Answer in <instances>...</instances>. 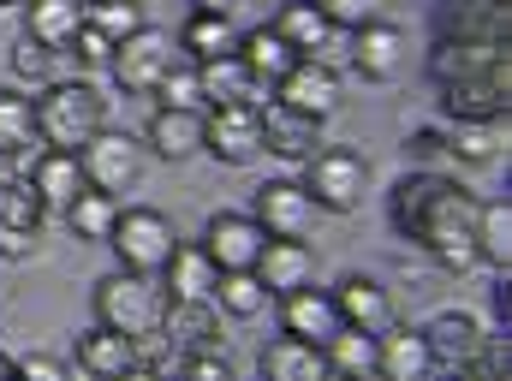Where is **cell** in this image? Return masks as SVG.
I'll list each match as a JSON object with an SVG mask.
<instances>
[{
    "instance_id": "cell-1",
    "label": "cell",
    "mask_w": 512,
    "mask_h": 381,
    "mask_svg": "<svg viewBox=\"0 0 512 381\" xmlns=\"http://www.w3.org/2000/svg\"><path fill=\"white\" fill-rule=\"evenodd\" d=\"M477 203L465 185H453L447 173H405L387 197V215L399 227V239L423 245L447 274H471L477 268V245H471V221H477Z\"/></svg>"
},
{
    "instance_id": "cell-2",
    "label": "cell",
    "mask_w": 512,
    "mask_h": 381,
    "mask_svg": "<svg viewBox=\"0 0 512 381\" xmlns=\"http://www.w3.org/2000/svg\"><path fill=\"white\" fill-rule=\"evenodd\" d=\"M102 126L108 120H102V90L96 84L60 78V84L36 90V137H42V149H84Z\"/></svg>"
},
{
    "instance_id": "cell-3",
    "label": "cell",
    "mask_w": 512,
    "mask_h": 381,
    "mask_svg": "<svg viewBox=\"0 0 512 381\" xmlns=\"http://www.w3.org/2000/svg\"><path fill=\"white\" fill-rule=\"evenodd\" d=\"M167 286L155 280V274H108L102 286H96V322L102 328H114V334H126V340H155L161 334V316H167Z\"/></svg>"
},
{
    "instance_id": "cell-4",
    "label": "cell",
    "mask_w": 512,
    "mask_h": 381,
    "mask_svg": "<svg viewBox=\"0 0 512 381\" xmlns=\"http://www.w3.org/2000/svg\"><path fill=\"white\" fill-rule=\"evenodd\" d=\"M298 185L310 191L316 209H328V215H352V209H364L370 161H364L358 149H346V143H328V149H316V155L304 161V179H298Z\"/></svg>"
},
{
    "instance_id": "cell-5",
    "label": "cell",
    "mask_w": 512,
    "mask_h": 381,
    "mask_svg": "<svg viewBox=\"0 0 512 381\" xmlns=\"http://www.w3.org/2000/svg\"><path fill=\"white\" fill-rule=\"evenodd\" d=\"M114 256H120V268L126 274H155L161 280V268H167V256H173V221L161 215V209H120V221H114Z\"/></svg>"
},
{
    "instance_id": "cell-6",
    "label": "cell",
    "mask_w": 512,
    "mask_h": 381,
    "mask_svg": "<svg viewBox=\"0 0 512 381\" xmlns=\"http://www.w3.org/2000/svg\"><path fill=\"white\" fill-rule=\"evenodd\" d=\"M173 66H179V42H173L167 30H155V24H143L137 36H126V42L114 48V60H108V72H114V84H120L126 96H155V84H161Z\"/></svg>"
},
{
    "instance_id": "cell-7",
    "label": "cell",
    "mask_w": 512,
    "mask_h": 381,
    "mask_svg": "<svg viewBox=\"0 0 512 381\" xmlns=\"http://www.w3.org/2000/svg\"><path fill=\"white\" fill-rule=\"evenodd\" d=\"M78 161H84V179H90V191H108V197H120L131 191L137 179H143V143L126 137V131L102 126L84 149H78Z\"/></svg>"
},
{
    "instance_id": "cell-8",
    "label": "cell",
    "mask_w": 512,
    "mask_h": 381,
    "mask_svg": "<svg viewBox=\"0 0 512 381\" xmlns=\"http://www.w3.org/2000/svg\"><path fill=\"white\" fill-rule=\"evenodd\" d=\"M203 149L227 167H251L262 155V108L233 102V108H209L203 114Z\"/></svg>"
},
{
    "instance_id": "cell-9",
    "label": "cell",
    "mask_w": 512,
    "mask_h": 381,
    "mask_svg": "<svg viewBox=\"0 0 512 381\" xmlns=\"http://www.w3.org/2000/svg\"><path fill=\"white\" fill-rule=\"evenodd\" d=\"M316 215H322V209L310 203V191H304L298 179H268V185H256L251 221L268 239H310Z\"/></svg>"
},
{
    "instance_id": "cell-10",
    "label": "cell",
    "mask_w": 512,
    "mask_h": 381,
    "mask_svg": "<svg viewBox=\"0 0 512 381\" xmlns=\"http://www.w3.org/2000/svg\"><path fill=\"white\" fill-rule=\"evenodd\" d=\"M274 102H286V108L304 114V120H334L340 102H346V90H340V72H334L328 60H298V66L274 84Z\"/></svg>"
},
{
    "instance_id": "cell-11",
    "label": "cell",
    "mask_w": 512,
    "mask_h": 381,
    "mask_svg": "<svg viewBox=\"0 0 512 381\" xmlns=\"http://www.w3.org/2000/svg\"><path fill=\"white\" fill-rule=\"evenodd\" d=\"M423 340H429V358H435V376L429 381H459L471 370L477 346H483V322L465 316V310H441V316L423 328Z\"/></svg>"
},
{
    "instance_id": "cell-12",
    "label": "cell",
    "mask_w": 512,
    "mask_h": 381,
    "mask_svg": "<svg viewBox=\"0 0 512 381\" xmlns=\"http://www.w3.org/2000/svg\"><path fill=\"white\" fill-rule=\"evenodd\" d=\"M429 72L441 84H465V78H495L512 72L507 66V42H477V36H441L429 54Z\"/></svg>"
},
{
    "instance_id": "cell-13",
    "label": "cell",
    "mask_w": 512,
    "mask_h": 381,
    "mask_svg": "<svg viewBox=\"0 0 512 381\" xmlns=\"http://www.w3.org/2000/svg\"><path fill=\"white\" fill-rule=\"evenodd\" d=\"M262 245H268V233L256 227L251 215H239V209H221V215H209V227H203V251H209V262H215L221 274L256 268Z\"/></svg>"
},
{
    "instance_id": "cell-14",
    "label": "cell",
    "mask_w": 512,
    "mask_h": 381,
    "mask_svg": "<svg viewBox=\"0 0 512 381\" xmlns=\"http://www.w3.org/2000/svg\"><path fill=\"white\" fill-rule=\"evenodd\" d=\"M346 48H352V66L370 78V84H393L399 72H405V60H411V42H405V30L399 24H364V30H352L346 36Z\"/></svg>"
},
{
    "instance_id": "cell-15",
    "label": "cell",
    "mask_w": 512,
    "mask_h": 381,
    "mask_svg": "<svg viewBox=\"0 0 512 381\" xmlns=\"http://www.w3.org/2000/svg\"><path fill=\"white\" fill-rule=\"evenodd\" d=\"M173 346V358H203V352H227V334H221V310L215 304H167L161 316V334Z\"/></svg>"
},
{
    "instance_id": "cell-16",
    "label": "cell",
    "mask_w": 512,
    "mask_h": 381,
    "mask_svg": "<svg viewBox=\"0 0 512 381\" xmlns=\"http://www.w3.org/2000/svg\"><path fill=\"white\" fill-rule=\"evenodd\" d=\"M251 274L268 286V298H292L298 286H316V251L304 239H268Z\"/></svg>"
},
{
    "instance_id": "cell-17",
    "label": "cell",
    "mask_w": 512,
    "mask_h": 381,
    "mask_svg": "<svg viewBox=\"0 0 512 381\" xmlns=\"http://www.w3.org/2000/svg\"><path fill=\"white\" fill-rule=\"evenodd\" d=\"M42 221H48V209L30 191V179L24 185L0 179V256H30L36 239H42Z\"/></svg>"
},
{
    "instance_id": "cell-18",
    "label": "cell",
    "mask_w": 512,
    "mask_h": 381,
    "mask_svg": "<svg viewBox=\"0 0 512 381\" xmlns=\"http://www.w3.org/2000/svg\"><path fill=\"white\" fill-rule=\"evenodd\" d=\"M340 328H346V322H340V310H334V292H322V286H298L292 298H280V334L310 340V346H328Z\"/></svg>"
},
{
    "instance_id": "cell-19",
    "label": "cell",
    "mask_w": 512,
    "mask_h": 381,
    "mask_svg": "<svg viewBox=\"0 0 512 381\" xmlns=\"http://www.w3.org/2000/svg\"><path fill=\"white\" fill-rule=\"evenodd\" d=\"M334 310H340V322L358 328V334L393 328V292H387L376 274H346V280L334 286Z\"/></svg>"
},
{
    "instance_id": "cell-20",
    "label": "cell",
    "mask_w": 512,
    "mask_h": 381,
    "mask_svg": "<svg viewBox=\"0 0 512 381\" xmlns=\"http://www.w3.org/2000/svg\"><path fill=\"white\" fill-rule=\"evenodd\" d=\"M256 370H262V381H340L322 346L292 340V334H274V340L256 352Z\"/></svg>"
},
{
    "instance_id": "cell-21",
    "label": "cell",
    "mask_w": 512,
    "mask_h": 381,
    "mask_svg": "<svg viewBox=\"0 0 512 381\" xmlns=\"http://www.w3.org/2000/svg\"><path fill=\"white\" fill-rule=\"evenodd\" d=\"M30 191L42 197V209H48V215H66V209H72V197H78V191H90L78 149H42V155H36V167H30Z\"/></svg>"
},
{
    "instance_id": "cell-22",
    "label": "cell",
    "mask_w": 512,
    "mask_h": 381,
    "mask_svg": "<svg viewBox=\"0 0 512 381\" xmlns=\"http://www.w3.org/2000/svg\"><path fill=\"white\" fill-rule=\"evenodd\" d=\"M274 30L298 48V60H328V48H346V30H334V24L316 12V0H286V6L274 12Z\"/></svg>"
},
{
    "instance_id": "cell-23",
    "label": "cell",
    "mask_w": 512,
    "mask_h": 381,
    "mask_svg": "<svg viewBox=\"0 0 512 381\" xmlns=\"http://www.w3.org/2000/svg\"><path fill=\"white\" fill-rule=\"evenodd\" d=\"M316 143H322V120H304V114H292L286 102H262V155L310 161Z\"/></svg>"
},
{
    "instance_id": "cell-24",
    "label": "cell",
    "mask_w": 512,
    "mask_h": 381,
    "mask_svg": "<svg viewBox=\"0 0 512 381\" xmlns=\"http://www.w3.org/2000/svg\"><path fill=\"white\" fill-rule=\"evenodd\" d=\"M376 346H382V364H376V381H429L435 376V358H429V340H423V328H382L376 334Z\"/></svg>"
},
{
    "instance_id": "cell-25",
    "label": "cell",
    "mask_w": 512,
    "mask_h": 381,
    "mask_svg": "<svg viewBox=\"0 0 512 381\" xmlns=\"http://www.w3.org/2000/svg\"><path fill=\"white\" fill-rule=\"evenodd\" d=\"M215 280H221V268L209 262L203 245H173L167 268H161V286H167L173 304H209L215 298Z\"/></svg>"
},
{
    "instance_id": "cell-26",
    "label": "cell",
    "mask_w": 512,
    "mask_h": 381,
    "mask_svg": "<svg viewBox=\"0 0 512 381\" xmlns=\"http://www.w3.org/2000/svg\"><path fill=\"white\" fill-rule=\"evenodd\" d=\"M239 60H245V72H251L256 84L274 96V84L298 66V48H292L274 24H256V30H239Z\"/></svg>"
},
{
    "instance_id": "cell-27",
    "label": "cell",
    "mask_w": 512,
    "mask_h": 381,
    "mask_svg": "<svg viewBox=\"0 0 512 381\" xmlns=\"http://www.w3.org/2000/svg\"><path fill=\"white\" fill-rule=\"evenodd\" d=\"M441 108L459 120H507V96H512V72H495V78H465V84H441Z\"/></svg>"
},
{
    "instance_id": "cell-28",
    "label": "cell",
    "mask_w": 512,
    "mask_h": 381,
    "mask_svg": "<svg viewBox=\"0 0 512 381\" xmlns=\"http://www.w3.org/2000/svg\"><path fill=\"white\" fill-rule=\"evenodd\" d=\"M137 364H143V352H137V340H126V334H114L102 322L90 334H78V370L90 381H120Z\"/></svg>"
},
{
    "instance_id": "cell-29",
    "label": "cell",
    "mask_w": 512,
    "mask_h": 381,
    "mask_svg": "<svg viewBox=\"0 0 512 381\" xmlns=\"http://www.w3.org/2000/svg\"><path fill=\"white\" fill-rule=\"evenodd\" d=\"M197 90H203V102H209V108H233V102L262 108V102H274L251 72H245V60H239V54H221V60L197 66Z\"/></svg>"
},
{
    "instance_id": "cell-30",
    "label": "cell",
    "mask_w": 512,
    "mask_h": 381,
    "mask_svg": "<svg viewBox=\"0 0 512 381\" xmlns=\"http://www.w3.org/2000/svg\"><path fill=\"white\" fill-rule=\"evenodd\" d=\"M143 143H149L161 161H191V155L203 149V108H155Z\"/></svg>"
},
{
    "instance_id": "cell-31",
    "label": "cell",
    "mask_w": 512,
    "mask_h": 381,
    "mask_svg": "<svg viewBox=\"0 0 512 381\" xmlns=\"http://www.w3.org/2000/svg\"><path fill=\"white\" fill-rule=\"evenodd\" d=\"M78 24H84V0H24V36L54 48V54L72 48Z\"/></svg>"
},
{
    "instance_id": "cell-32",
    "label": "cell",
    "mask_w": 512,
    "mask_h": 381,
    "mask_svg": "<svg viewBox=\"0 0 512 381\" xmlns=\"http://www.w3.org/2000/svg\"><path fill=\"white\" fill-rule=\"evenodd\" d=\"M179 48L191 54V66H209L221 54H239V24L227 12H191L179 30Z\"/></svg>"
},
{
    "instance_id": "cell-33",
    "label": "cell",
    "mask_w": 512,
    "mask_h": 381,
    "mask_svg": "<svg viewBox=\"0 0 512 381\" xmlns=\"http://www.w3.org/2000/svg\"><path fill=\"white\" fill-rule=\"evenodd\" d=\"M441 36L507 42V0H459V6H441Z\"/></svg>"
},
{
    "instance_id": "cell-34",
    "label": "cell",
    "mask_w": 512,
    "mask_h": 381,
    "mask_svg": "<svg viewBox=\"0 0 512 381\" xmlns=\"http://www.w3.org/2000/svg\"><path fill=\"white\" fill-rule=\"evenodd\" d=\"M471 245H477V262H489V268H507V262H512V203H507V197L477 203Z\"/></svg>"
},
{
    "instance_id": "cell-35",
    "label": "cell",
    "mask_w": 512,
    "mask_h": 381,
    "mask_svg": "<svg viewBox=\"0 0 512 381\" xmlns=\"http://www.w3.org/2000/svg\"><path fill=\"white\" fill-rule=\"evenodd\" d=\"M328 364H334V376L340 381H376V364H382V346H376V334H358V328H340L328 346Z\"/></svg>"
},
{
    "instance_id": "cell-36",
    "label": "cell",
    "mask_w": 512,
    "mask_h": 381,
    "mask_svg": "<svg viewBox=\"0 0 512 381\" xmlns=\"http://www.w3.org/2000/svg\"><path fill=\"white\" fill-rule=\"evenodd\" d=\"M114 221H120V197H108V191H78L72 209H66V227L84 245H108L114 239Z\"/></svg>"
},
{
    "instance_id": "cell-37",
    "label": "cell",
    "mask_w": 512,
    "mask_h": 381,
    "mask_svg": "<svg viewBox=\"0 0 512 381\" xmlns=\"http://www.w3.org/2000/svg\"><path fill=\"white\" fill-rule=\"evenodd\" d=\"M42 137H36V96L24 90H0V161L6 155H30Z\"/></svg>"
},
{
    "instance_id": "cell-38",
    "label": "cell",
    "mask_w": 512,
    "mask_h": 381,
    "mask_svg": "<svg viewBox=\"0 0 512 381\" xmlns=\"http://www.w3.org/2000/svg\"><path fill=\"white\" fill-rule=\"evenodd\" d=\"M221 316H233V322H256L262 310H268V286L256 280L251 268H233V274H221L215 280V298H209Z\"/></svg>"
},
{
    "instance_id": "cell-39",
    "label": "cell",
    "mask_w": 512,
    "mask_h": 381,
    "mask_svg": "<svg viewBox=\"0 0 512 381\" xmlns=\"http://www.w3.org/2000/svg\"><path fill=\"white\" fill-rule=\"evenodd\" d=\"M501 143H507V126H501V120H459L453 137H447V155H453V161L483 167V161H495V155H501Z\"/></svg>"
},
{
    "instance_id": "cell-40",
    "label": "cell",
    "mask_w": 512,
    "mask_h": 381,
    "mask_svg": "<svg viewBox=\"0 0 512 381\" xmlns=\"http://www.w3.org/2000/svg\"><path fill=\"white\" fill-rule=\"evenodd\" d=\"M84 24L90 30H102L114 48L126 42V36H137L149 18H143V0H84Z\"/></svg>"
},
{
    "instance_id": "cell-41",
    "label": "cell",
    "mask_w": 512,
    "mask_h": 381,
    "mask_svg": "<svg viewBox=\"0 0 512 381\" xmlns=\"http://www.w3.org/2000/svg\"><path fill=\"white\" fill-rule=\"evenodd\" d=\"M54 60H60V54H54V48H42V42H30V36H18V42H12V72H18L30 90L60 84V78H54Z\"/></svg>"
},
{
    "instance_id": "cell-42",
    "label": "cell",
    "mask_w": 512,
    "mask_h": 381,
    "mask_svg": "<svg viewBox=\"0 0 512 381\" xmlns=\"http://www.w3.org/2000/svg\"><path fill=\"white\" fill-rule=\"evenodd\" d=\"M316 12H322L334 30H346V36H352V30H364V24H376V18H382L387 0H316Z\"/></svg>"
},
{
    "instance_id": "cell-43",
    "label": "cell",
    "mask_w": 512,
    "mask_h": 381,
    "mask_svg": "<svg viewBox=\"0 0 512 381\" xmlns=\"http://www.w3.org/2000/svg\"><path fill=\"white\" fill-rule=\"evenodd\" d=\"M155 102H161V108H203V90H197V66H173V72L155 84Z\"/></svg>"
},
{
    "instance_id": "cell-44",
    "label": "cell",
    "mask_w": 512,
    "mask_h": 381,
    "mask_svg": "<svg viewBox=\"0 0 512 381\" xmlns=\"http://www.w3.org/2000/svg\"><path fill=\"white\" fill-rule=\"evenodd\" d=\"M167 381H239L227 352H203V358H173V376Z\"/></svg>"
},
{
    "instance_id": "cell-45",
    "label": "cell",
    "mask_w": 512,
    "mask_h": 381,
    "mask_svg": "<svg viewBox=\"0 0 512 381\" xmlns=\"http://www.w3.org/2000/svg\"><path fill=\"white\" fill-rule=\"evenodd\" d=\"M12 381H72V376H66L60 358H42V352H36V358H18V364H12Z\"/></svg>"
},
{
    "instance_id": "cell-46",
    "label": "cell",
    "mask_w": 512,
    "mask_h": 381,
    "mask_svg": "<svg viewBox=\"0 0 512 381\" xmlns=\"http://www.w3.org/2000/svg\"><path fill=\"white\" fill-rule=\"evenodd\" d=\"M72 48H78V60H90V66H108V60H114V42H108L102 30H90V24H78Z\"/></svg>"
},
{
    "instance_id": "cell-47",
    "label": "cell",
    "mask_w": 512,
    "mask_h": 381,
    "mask_svg": "<svg viewBox=\"0 0 512 381\" xmlns=\"http://www.w3.org/2000/svg\"><path fill=\"white\" fill-rule=\"evenodd\" d=\"M405 149H411V155H423V161H435V155H447V137H441V131H417Z\"/></svg>"
},
{
    "instance_id": "cell-48",
    "label": "cell",
    "mask_w": 512,
    "mask_h": 381,
    "mask_svg": "<svg viewBox=\"0 0 512 381\" xmlns=\"http://www.w3.org/2000/svg\"><path fill=\"white\" fill-rule=\"evenodd\" d=\"M191 12H227V18H233V12H239V0H191Z\"/></svg>"
},
{
    "instance_id": "cell-49",
    "label": "cell",
    "mask_w": 512,
    "mask_h": 381,
    "mask_svg": "<svg viewBox=\"0 0 512 381\" xmlns=\"http://www.w3.org/2000/svg\"><path fill=\"white\" fill-rule=\"evenodd\" d=\"M120 381H167V376H155L149 364H137V370H126V376H120Z\"/></svg>"
},
{
    "instance_id": "cell-50",
    "label": "cell",
    "mask_w": 512,
    "mask_h": 381,
    "mask_svg": "<svg viewBox=\"0 0 512 381\" xmlns=\"http://www.w3.org/2000/svg\"><path fill=\"white\" fill-rule=\"evenodd\" d=\"M12 364H18V358H6V352H0V381H12Z\"/></svg>"
},
{
    "instance_id": "cell-51",
    "label": "cell",
    "mask_w": 512,
    "mask_h": 381,
    "mask_svg": "<svg viewBox=\"0 0 512 381\" xmlns=\"http://www.w3.org/2000/svg\"><path fill=\"white\" fill-rule=\"evenodd\" d=\"M0 6H24V0H0Z\"/></svg>"
},
{
    "instance_id": "cell-52",
    "label": "cell",
    "mask_w": 512,
    "mask_h": 381,
    "mask_svg": "<svg viewBox=\"0 0 512 381\" xmlns=\"http://www.w3.org/2000/svg\"><path fill=\"white\" fill-rule=\"evenodd\" d=\"M459 381H483V376H459Z\"/></svg>"
}]
</instances>
